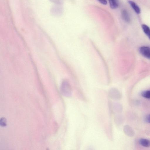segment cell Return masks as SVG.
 I'll list each match as a JSON object with an SVG mask.
<instances>
[{"label":"cell","mask_w":150,"mask_h":150,"mask_svg":"<svg viewBox=\"0 0 150 150\" xmlns=\"http://www.w3.org/2000/svg\"><path fill=\"white\" fill-rule=\"evenodd\" d=\"M143 97L147 99H149L150 98V91L148 90L143 92L142 94Z\"/></svg>","instance_id":"cell-8"},{"label":"cell","mask_w":150,"mask_h":150,"mask_svg":"<svg viewBox=\"0 0 150 150\" xmlns=\"http://www.w3.org/2000/svg\"><path fill=\"white\" fill-rule=\"evenodd\" d=\"M145 121L149 123L150 122V115H147L145 117Z\"/></svg>","instance_id":"cell-10"},{"label":"cell","mask_w":150,"mask_h":150,"mask_svg":"<svg viewBox=\"0 0 150 150\" xmlns=\"http://www.w3.org/2000/svg\"><path fill=\"white\" fill-rule=\"evenodd\" d=\"M139 143L142 146L145 147H148L150 146V141L147 139H142L139 140Z\"/></svg>","instance_id":"cell-5"},{"label":"cell","mask_w":150,"mask_h":150,"mask_svg":"<svg viewBox=\"0 0 150 150\" xmlns=\"http://www.w3.org/2000/svg\"><path fill=\"white\" fill-rule=\"evenodd\" d=\"M122 17L124 20L127 23H129L131 21V18L127 10L124 9L121 11Z\"/></svg>","instance_id":"cell-2"},{"label":"cell","mask_w":150,"mask_h":150,"mask_svg":"<svg viewBox=\"0 0 150 150\" xmlns=\"http://www.w3.org/2000/svg\"><path fill=\"white\" fill-rule=\"evenodd\" d=\"M101 4L105 5L107 4V0H97Z\"/></svg>","instance_id":"cell-9"},{"label":"cell","mask_w":150,"mask_h":150,"mask_svg":"<svg viewBox=\"0 0 150 150\" xmlns=\"http://www.w3.org/2000/svg\"><path fill=\"white\" fill-rule=\"evenodd\" d=\"M7 121L6 118L5 117H3L0 119V126L5 127L7 126Z\"/></svg>","instance_id":"cell-7"},{"label":"cell","mask_w":150,"mask_h":150,"mask_svg":"<svg viewBox=\"0 0 150 150\" xmlns=\"http://www.w3.org/2000/svg\"><path fill=\"white\" fill-rule=\"evenodd\" d=\"M142 27L144 33L149 38L150 30L149 27L147 25L144 24H142Z\"/></svg>","instance_id":"cell-6"},{"label":"cell","mask_w":150,"mask_h":150,"mask_svg":"<svg viewBox=\"0 0 150 150\" xmlns=\"http://www.w3.org/2000/svg\"><path fill=\"white\" fill-rule=\"evenodd\" d=\"M139 51L143 56L147 59H149L150 52L149 47L146 46L141 47L139 48Z\"/></svg>","instance_id":"cell-1"},{"label":"cell","mask_w":150,"mask_h":150,"mask_svg":"<svg viewBox=\"0 0 150 150\" xmlns=\"http://www.w3.org/2000/svg\"><path fill=\"white\" fill-rule=\"evenodd\" d=\"M110 7L113 9L117 8L118 6L117 0H108Z\"/></svg>","instance_id":"cell-4"},{"label":"cell","mask_w":150,"mask_h":150,"mask_svg":"<svg viewBox=\"0 0 150 150\" xmlns=\"http://www.w3.org/2000/svg\"><path fill=\"white\" fill-rule=\"evenodd\" d=\"M128 2L136 13L139 14L140 13V9L136 3L132 1H129Z\"/></svg>","instance_id":"cell-3"}]
</instances>
